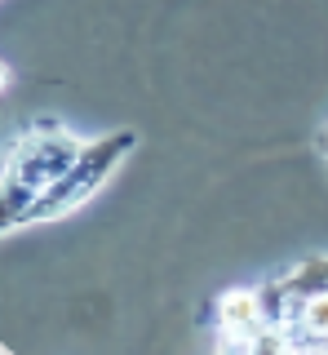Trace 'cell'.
Masks as SVG:
<instances>
[{"mask_svg": "<svg viewBox=\"0 0 328 355\" xmlns=\"http://www.w3.org/2000/svg\"><path fill=\"white\" fill-rule=\"evenodd\" d=\"M213 342L222 351H280L266 293L262 288H226L213 302Z\"/></svg>", "mask_w": 328, "mask_h": 355, "instance_id": "cell-4", "label": "cell"}, {"mask_svg": "<svg viewBox=\"0 0 328 355\" xmlns=\"http://www.w3.org/2000/svg\"><path fill=\"white\" fill-rule=\"evenodd\" d=\"M134 151H138V133L134 129H116V133H107V138L84 142V151L75 155L71 169L27 209L23 227H36V222H53V218L75 214L84 200H93L107 182H111V178L120 173V164H125Z\"/></svg>", "mask_w": 328, "mask_h": 355, "instance_id": "cell-3", "label": "cell"}, {"mask_svg": "<svg viewBox=\"0 0 328 355\" xmlns=\"http://www.w3.org/2000/svg\"><path fill=\"white\" fill-rule=\"evenodd\" d=\"M84 142L62 125V120H36L5 155V178H0V231H18L27 209L75 164Z\"/></svg>", "mask_w": 328, "mask_h": 355, "instance_id": "cell-1", "label": "cell"}, {"mask_svg": "<svg viewBox=\"0 0 328 355\" xmlns=\"http://www.w3.org/2000/svg\"><path fill=\"white\" fill-rule=\"evenodd\" d=\"M280 333V351H328V253L302 258L262 284Z\"/></svg>", "mask_w": 328, "mask_h": 355, "instance_id": "cell-2", "label": "cell"}, {"mask_svg": "<svg viewBox=\"0 0 328 355\" xmlns=\"http://www.w3.org/2000/svg\"><path fill=\"white\" fill-rule=\"evenodd\" d=\"M315 151H320V155H324V160H328V125H324L320 133H315Z\"/></svg>", "mask_w": 328, "mask_h": 355, "instance_id": "cell-5", "label": "cell"}]
</instances>
